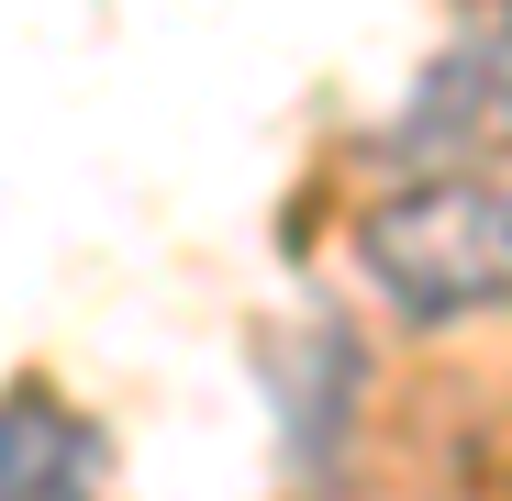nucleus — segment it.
I'll return each mask as SVG.
<instances>
[{
    "label": "nucleus",
    "mask_w": 512,
    "mask_h": 501,
    "mask_svg": "<svg viewBox=\"0 0 512 501\" xmlns=\"http://www.w3.org/2000/svg\"><path fill=\"white\" fill-rule=\"evenodd\" d=\"M357 268L401 323H468L512 301V190L501 179H401L357 212Z\"/></svg>",
    "instance_id": "obj_1"
},
{
    "label": "nucleus",
    "mask_w": 512,
    "mask_h": 501,
    "mask_svg": "<svg viewBox=\"0 0 512 501\" xmlns=\"http://www.w3.org/2000/svg\"><path fill=\"white\" fill-rule=\"evenodd\" d=\"M379 145L412 167V179H457V167H479V156H512V12H479V23H457L435 56H423L412 101L390 112Z\"/></svg>",
    "instance_id": "obj_2"
},
{
    "label": "nucleus",
    "mask_w": 512,
    "mask_h": 501,
    "mask_svg": "<svg viewBox=\"0 0 512 501\" xmlns=\"http://www.w3.org/2000/svg\"><path fill=\"white\" fill-rule=\"evenodd\" d=\"M256 368H268V390H279L290 457L323 479L334 457H346V412H357V346H346V323H312V334H268V346H256Z\"/></svg>",
    "instance_id": "obj_3"
},
{
    "label": "nucleus",
    "mask_w": 512,
    "mask_h": 501,
    "mask_svg": "<svg viewBox=\"0 0 512 501\" xmlns=\"http://www.w3.org/2000/svg\"><path fill=\"white\" fill-rule=\"evenodd\" d=\"M0 501H101V435L45 379L0 390Z\"/></svg>",
    "instance_id": "obj_4"
}]
</instances>
